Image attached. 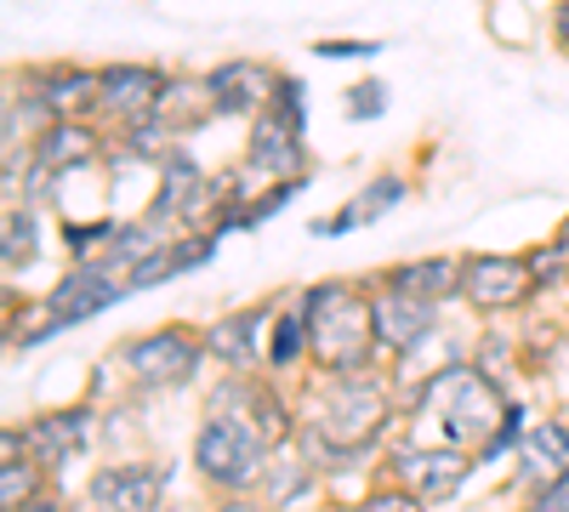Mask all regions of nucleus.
<instances>
[{
	"label": "nucleus",
	"instance_id": "1",
	"mask_svg": "<svg viewBox=\"0 0 569 512\" xmlns=\"http://www.w3.org/2000/svg\"><path fill=\"white\" fill-rule=\"evenodd\" d=\"M302 313H308V331H313V359L330 377H365L370 359L382 353L376 348V331H370V302H359V291L342 285V279L308 285Z\"/></svg>",
	"mask_w": 569,
	"mask_h": 512
},
{
	"label": "nucleus",
	"instance_id": "2",
	"mask_svg": "<svg viewBox=\"0 0 569 512\" xmlns=\"http://www.w3.org/2000/svg\"><path fill=\"white\" fill-rule=\"evenodd\" d=\"M194 468L222 495H246V490H262V479L273 468V450L257 433L251 415H211L194 439Z\"/></svg>",
	"mask_w": 569,
	"mask_h": 512
},
{
	"label": "nucleus",
	"instance_id": "3",
	"mask_svg": "<svg viewBox=\"0 0 569 512\" xmlns=\"http://www.w3.org/2000/svg\"><path fill=\"white\" fill-rule=\"evenodd\" d=\"M200 359H206V337H194L188 324H160V331L131 337L120 348V364L142 388H177L200 370Z\"/></svg>",
	"mask_w": 569,
	"mask_h": 512
},
{
	"label": "nucleus",
	"instance_id": "4",
	"mask_svg": "<svg viewBox=\"0 0 569 512\" xmlns=\"http://www.w3.org/2000/svg\"><path fill=\"white\" fill-rule=\"evenodd\" d=\"M388 382L376 377V370H365V377H337V388H330V404L319 415V428L348 444V450H370L376 433H382L388 422Z\"/></svg>",
	"mask_w": 569,
	"mask_h": 512
},
{
	"label": "nucleus",
	"instance_id": "5",
	"mask_svg": "<svg viewBox=\"0 0 569 512\" xmlns=\"http://www.w3.org/2000/svg\"><path fill=\"white\" fill-rule=\"evenodd\" d=\"M536 291L525 257H467L461 268V297L479 313H507Z\"/></svg>",
	"mask_w": 569,
	"mask_h": 512
},
{
	"label": "nucleus",
	"instance_id": "6",
	"mask_svg": "<svg viewBox=\"0 0 569 512\" xmlns=\"http://www.w3.org/2000/svg\"><path fill=\"white\" fill-rule=\"evenodd\" d=\"M126 297V279H114L98 257L91 262H74L52 291H46V302H52V313H58V324L69 331V324H86L91 313H109L114 302Z\"/></svg>",
	"mask_w": 569,
	"mask_h": 512
},
{
	"label": "nucleus",
	"instance_id": "7",
	"mask_svg": "<svg viewBox=\"0 0 569 512\" xmlns=\"http://www.w3.org/2000/svg\"><path fill=\"white\" fill-rule=\"evenodd\" d=\"M166 91H171V80L160 69H149V63H114V69H103L98 109L114 114V120H126V126H142L166 103Z\"/></svg>",
	"mask_w": 569,
	"mask_h": 512
},
{
	"label": "nucleus",
	"instance_id": "8",
	"mask_svg": "<svg viewBox=\"0 0 569 512\" xmlns=\"http://www.w3.org/2000/svg\"><path fill=\"white\" fill-rule=\"evenodd\" d=\"M166 495V461H120L91 479V512H160Z\"/></svg>",
	"mask_w": 569,
	"mask_h": 512
},
{
	"label": "nucleus",
	"instance_id": "9",
	"mask_svg": "<svg viewBox=\"0 0 569 512\" xmlns=\"http://www.w3.org/2000/svg\"><path fill=\"white\" fill-rule=\"evenodd\" d=\"M91 428H98V410L74 404V410H46L34 422H23V450L40 461V468H58V461L91 450Z\"/></svg>",
	"mask_w": 569,
	"mask_h": 512
},
{
	"label": "nucleus",
	"instance_id": "10",
	"mask_svg": "<svg viewBox=\"0 0 569 512\" xmlns=\"http://www.w3.org/2000/svg\"><path fill=\"white\" fill-rule=\"evenodd\" d=\"M433 324H439V308L421 297H405L393 285L370 297V331H376V348L382 353H410Z\"/></svg>",
	"mask_w": 569,
	"mask_h": 512
},
{
	"label": "nucleus",
	"instance_id": "11",
	"mask_svg": "<svg viewBox=\"0 0 569 512\" xmlns=\"http://www.w3.org/2000/svg\"><path fill=\"white\" fill-rule=\"evenodd\" d=\"M273 69H262V63H246V58H233V63H217L200 86H206V98H211V109L217 114H262L268 103H273Z\"/></svg>",
	"mask_w": 569,
	"mask_h": 512
},
{
	"label": "nucleus",
	"instance_id": "12",
	"mask_svg": "<svg viewBox=\"0 0 569 512\" xmlns=\"http://www.w3.org/2000/svg\"><path fill=\"white\" fill-rule=\"evenodd\" d=\"M98 131H91L86 120H52L40 131V143H34V189H46V177H69L80 165L98 160Z\"/></svg>",
	"mask_w": 569,
	"mask_h": 512
},
{
	"label": "nucleus",
	"instance_id": "13",
	"mask_svg": "<svg viewBox=\"0 0 569 512\" xmlns=\"http://www.w3.org/2000/svg\"><path fill=\"white\" fill-rule=\"evenodd\" d=\"M569 479V428L563 422H541L518 444V484H530L536 495Z\"/></svg>",
	"mask_w": 569,
	"mask_h": 512
},
{
	"label": "nucleus",
	"instance_id": "14",
	"mask_svg": "<svg viewBox=\"0 0 569 512\" xmlns=\"http://www.w3.org/2000/svg\"><path fill=\"white\" fill-rule=\"evenodd\" d=\"M262 324H268V308H240V313H222L206 324V353L222 359L233 377L257 370V342H262Z\"/></svg>",
	"mask_w": 569,
	"mask_h": 512
},
{
	"label": "nucleus",
	"instance_id": "15",
	"mask_svg": "<svg viewBox=\"0 0 569 512\" xmlns=\"http://www.w3.org/2000/svg\"><path fill=\"white\" fill-rule=\"evenodd\" d=\"M251 171H268V177H302V131L291 126V120H279L273 109H262L257 114V126H251Z\"/></svg>",
	"mask_w": 569,
	"mask_h": 512
},
{
	"label": "nucleus",
	"instance_id": "16",
	"mask_svg": "<svg viewBox=\"0 0 569 512\" xmlns=\"http://www.w3.org/2000/svg\"><path fill=\"white\" fill-rule=\"evenodd\" d=\"M461 268L467 262H456V257H421V262H405V268H393L388 273V285L393 291H405V297H421V302H450V297H461Z\"/></svg>",
	"mask_w": 569,
	"mask_h": 512
},
{
	"label": "nucleus",
	"instance_id": "17",
	"mask_svg": "<svg viewBox=\"0 0 569 512\" xmlns=\"http://www.w3.org/2000/svg\"><path fill=\"white\" fill-rule=\"evenodd\" d=\"M472 473V455L461 450V444H439V450H421V479H416V501H450L456 490H461V479Z\"/></svg>",
	"mask_w": 569,
	"mask_h": 512
},
{
	"label": "nucleus",
	"instance_id": "18",
	"mask_svg": "<svg viewBox=\"0 0 569 512\" xmlns=\"http://www.w3.org/2000/svg\"><path fill=\"white\" fill-rule=\"evenodd\" d=\"M40 80L46 86H34V98L46 103L52 120H69L74 109L98 103V86H103V74H91V69H46Z\"/></svg>",
	"mask_w": 569,
	"mask_h": 512
},
{
	"label": "nucleus",
	"instance_id": "19",
	"mask_svg": "<svg viewBox=\"0 0 569 512\" xmlns=\"http://www.w3.org/2000/svg\"><path fill=\"white\" fill-rule=\"evenodd\" d=\"M313 353V331H308V313L302 302L273 313V331H268V370H297Z\"/></svg>",
	"mask_w": 569,
	"mask_h": 512
},
{
	"label": "nucleus",
	"instance_id": "20",
	"mask_svg": "<svg viewBox=\"0 0 569 512\" xmlns=\"http://www.w3.org/2000/svg\"><path fill=\"white\" fill-rule=\"evenodd\" d=\"M46 495V473H40V461L34 455H0V506L18 512L29 501Z\"/></svg>",
	"mask_w": 569,
	"mask_h": 512
},
{
	"label": "nucleus",
	"instance_id": "21",
	"mask_svg": "<svg viewBox=\"0 0 569 512\" xmlns=\"http://www.w3.org/2000/svg\"><path fill=\"white\" fill-rule=\"evenodd\" d=\"M34 245H40V222H34V211H7V228H0V262H7V273H18V268H29L34 262Z\"/></svg>",
	"mask_w": 569,
	"mask_h": 512
},
{
	"label": "nucleus",
	"instance_id": "22",
	"mask_svg": "<svg viewBox=\"0 0 569 512\" xmlns=\"http://www.w3.org/2000/svg\"><path fill=\"white\" fill-rule=\"evenodd\" d=\"M120 228H126V222H63V245H69L80 262H91V251H98V245H103V251L114 245Z\"/></svg>",
	"mask_w": 569,
	"mask_h": 512
},
{
	"label": "nucleus",
	"instance_id": "23",
	"mask_svg": "<svg viewBox=\"0 0 569 512\" xmlns=\"http://www.w3.org/2000/svg\"><path fill=\"white\" fill-rule=\"evenodd\" d=\"M217 257V234H206V228H188L182 240H171V268L188 273V268H206Z\"/></svg>",
	"mask_w": 569,
	"mask_h": 512
},
{
	"label": "nucleus",
	"instance_id": "24",
	"mask_svg": "<svg viewBox=\"0 0 569 512\" xmlns=\"http://www.w3.org/2000/svg\"><path fill=\"white\" fill-rule=\"evenodd\" d=\"M525 262H530V279L536 285H558V279H569V245H536V251H525Z\"/></svg>",
	"mask_w": 569,
	"mask_h": 512
},
{
	"label": "nucleus",
	"instance_id": "25",
	"mask_svg": "<svg viewBox=\"0 0 569 512\" xmlns=\"http://www.w3.org/2000/svg\"><path fill=\"white\" fill-rule=\"evenodd\" d=\"M399 200H405V182H399V177H376L370 189H365V194L353 200V211H359V222H370V217H382V211H393Z\"/></svg>",
	"mask_w": 569,
	"mask_h": 512
},
{
	"label": "nucleus",
	"instance_id": "26",
	"mask_svg": "<svg viewBox=\"0 0 569 512\" xmlns=\"http://www.w3.org/2000/svg\"><path fill=\"white\" fill-rule=\"evenodd\" d=\"M302 98H308V91H302V80L279 74V80H273V103H268V109H273L279 120H291V126L302 131V126H308V109H302Z\"/></svg>",
	"mask_w": 569,
	"mask_h": 512
},
{
	"label": "nucleus",
	"instance_id": "27",
	"mask_svg": "<svg viewBox=\"0 0 569 512\" xmlns=\"http://www.w3.org/2000/svg\"><path fill=\"white\" fill-rule=\"evenodd\" d=\"M512 444H525V404H507V422L490 433V444L479 450V461H501Z\"/></svg>",
	"mask_w": 569,
	"mask_h": 512
},
{
	"label": "nucleus",
	"instance_id": "28",
	"mask_svg": "<svg viewBox=\"0 0 569 512\" xmlns=\"http://www.w3.org/2000/svg\"><path fill=\"white\" fill-rule=\"evenodd\" d=\"M348 114H353V120L388 114V86H382V80H359V86L348 91Z\"/></svg>",
	"mask_w": 569,
	"mask_h": 512
},
{
	"label": "nucleus",
	"instance_id": "29",
	"mask_svg": "<svg viewBox=\"0 0 569 512\" xmlns=\"http://www.w3.org/2000/svg\"><path fill=\"white\" fill-rule=\"evenodd\" d=\"M177 268H171V245L166 251H154L142 268H131V279H126V291H149V285H160V279H171Z\"/></svg>",
	"mask_w": 569,
	"mask_h": 512
},
{
	"label": "nucleus",
	"instance_id": "30",
	"mask_svg": "<svg viewBox=\"0 0 569 512\" xmlns=\"http://www.w3.org/2000/svg\"><path fill=\"white\" fill-rule=\"evenodd\" d=\"M313 52L319 58H376V52H382V40H319Z\"/></svg>",
	"mask_w": 569,
	"mask_h": 512
},
{
	"label": "nucleus",
	"instance_id": "31",
	"mask_svg": "<svg viewBox=\"0 0 569 512\" xmlns=\"http://www.w3.org/2000/svg\"><path fill=\"white\" fill-rule=\"evenodd\" d=\"M353 228H359V211H353V200H348L342 211L319 217V222H313V234H319V240H337V234H353Z\"/></svg>",
	"mask_w": 569,
	"mask_h": 512
},
{
	"label": "nucleus",
	"instance_id": "32",
	"mask_svg": "<svg viewBox=\"0 0 569 512\" xmlns=\"http://www.w3.org/2000/svg\"><path fill=\"white\" fill-rule=\"evenodd\" d=\"M416 506H421V501L405 495V490H376V495H365L359 512H416Z\"/></svg>",
	"mask_w": 569,
	"mask_h": 512
},
{
	"label": "nucleus",
	"instance_id": "33",
	"mask_svg": "<svg viewBox=\"0 0 569 512\" xmlns=\"http://www.w3.org/2000/svg\"><path fill=\"white\" fill-rule=\"evenodd\" d=\"M211 512H273L268 501H251V495H222Z\"/></svg>",
	"mask_w": 569,
	"mask_h": 512
},
{
	"label": "nucleus",
	"instance_id": "34",
	"mask_svg": "<svg viewBox=\"0 0 569 512\" xmlns=\"http://www.w3.org/2000/svg\"><path fill=\"white\" fill-rule=\"evenodd\" d=\"M18 512H63L52 495H40V501H29V506H18Z\"/></svg>",
	"mask_w": 569,
	"mask_h": 512
},
{
	"label": "nucleus",
	"instance_id": "35",
	"mask_svg": "<svg viewBox=\"0 0 569 512\" xmlns=\"http://www.w3.org/2000/svg\"><path fill=\"white\" fill-rule=\"evenodd\" d=\"M558 34H563V52H569V0L558 7Z\"/></svg>",
	"mask_w": 569,
	"mask_h": 512
},
{
	"label": "nucleus",
	"instance_id": "36",
	"mask_svg": "<svg viewBox=\"0 0 569 512\" xmlns=\"http://www.w3.org/2000/svg\"><path fill=\"white\" fill-rule=\"evenodd\" d=\"M558 245H569V217H563V228H558Z\"/></svg>",
	"mask_w": 569,
	"mask_h": 512
}]
</instances>
